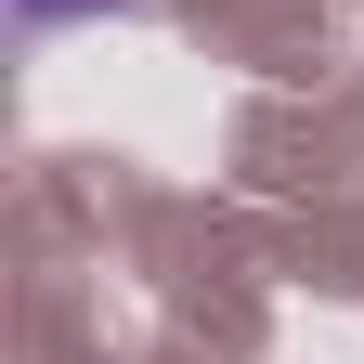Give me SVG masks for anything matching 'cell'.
Instances as JSON below:
<instances>
[{"mask_svg":"<svg viewBox=\"0 0 364 364\" xmlns=\"http://www.w3.org/2000/svg\"><path fill=\"white\" fill-rule=\"evenodd\" d=\"M78 14H130V0H14L26 39H53V26H78Z\"/></svg>","mask_w":364,"mask_h":364,"instance_id":"1","label":"cell"}]
</instances>
